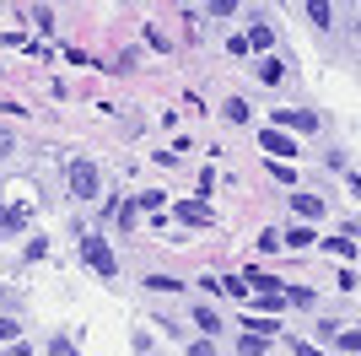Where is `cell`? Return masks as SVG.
I'll use <instances>...</instances> for the list:
<instances>
[{"label": "cell", "mask_w": 361, "mask_h": 356, "mask_svg": "<svg viewBox=\"0 0 361 356\" xmlns=\"http://www.w3.org/2000/svg\"><path fill=\"white\" fill-rule=\"evenodd\" d=\"M97 189H103L97 162H92V157H75V162H71V194H75V200H97Z\"/></svg>", "instance_id": "obj_1"}, {"label": "cell", "mask_w": 361, "mask_h": 356, "mask_svg": "<svg viewBox=\"0 0 361 356\" xmlns=\"http://www.w3.org/2000/svg\"><path fill=\"white\" fill-rule=\"evenodd\" d=\"M81 259H87L97 275H114V270H119V259H114V249H108L103 237H81Z\"/></svg>", "instance_id": "obj_2"}, {"label": "cell", "mask_w": 361, "mask_h": 356, "mask_svg": "<svg viewBox=\"0 0 361 356\" xmlns=\"http://www.w3.org/2000/svg\"><path fill=\"white\" fill-rule=\"evenodd\" d=\"M259 146L270 151V162H275V157H297V146H291V135H281L275 124H270L264 135H259Z\"/></svg>", "instance_id": "obj_3"}, {"label": "cell", "mask_w": 361, "mask_h": 356, "mask_svg": "<svg viewBox=\"0 0 361 356\" xmlns=\"http://www.w3.org/2000/svg\"><path fill=\"white\" fill-rule=\"evenodd\" d=\"M275 124H286V130H318V114H302V108H281Z\"/></svg>", "instance_id": "obj_4"}, {"label": "cell", "mask_w": 361, "mask_h": 356, "mask_svg": "<svg viewBox=\"0 0 361 356\" xmlns=\"http://www.w3.org/2000/svg\"><path fill=\"white\" fill-rule=\"evenodd\" d=\"M178 222H189V227H211L216 216H211L205 206H200V200H183V206H178Z\"/></svg>", "instance_id": "obj_5"}, {"label": "cell", "mask_w": 361, "mask_h": 356, "mask_svg": "<svg viewBox=\"0 0 361 356\" xmlns=\"http://www.w3.org/2000/svg\"><path fill=\"white\" fill-rule=\"evenodd\" d=\"M291 210H297L302 222H313V216H324V200L318 194H291Z\"/></svg>", "instance_id": "obj_6"}, {"label": "cell", "mask_w": 361, "mask_h": 356, "mask_svg": "<svg viewBox=\"0 0 361 356\" xmlns=\"http://www.w3.org/2000/svg\"><path fill=\"white\" fill-rule=\"evenodd\" d=\"M0 227H27V206H0Z\"/></svg>", "instance_id": "obj_7"}, {"label": "cell", "mask_w": 361, "mask_h": 356, "mask_svg": "<svg viewBox=\"0 0 361 356\" xmlns=\"http://www.w3.org/2000/svg\"><path fill=\"white\" fill-rule=\"evenodd\" d=\"M275 44V32L264 28V22H254V28H248V49H270Z\"/></svg>", "instance_id": "obj_8"}, {"label": "cell", "mask_w": 361, "mask_h": 356, "mask_svg": "<svg viewBox=\"0 0 361 356\" xmlns=\"http://www.w3.org/2000/svg\"><path fill=\"white\" fill-rule=\"evenodd\" d=\"M281 76H286V65H281V59H264V65H259V81H270V87L281 81Z\"/></svg>", "instance_id": "obj_9"}, {"label": "cell", "mask_w": 361, "mask_h": 356, "mask_svg": "<svg viewBox=\"0 0 361 356\" xmlns=\"http://www.w3.org/2000/svg\"><path fill=\"white\" fill-rule=\"evenodd\" d=\"M324 249H329V254H340V259H356V243H350V237H329Z\"/></svg>", "instance_id": "obj_10"}, {"label": "cell", "mask_w": 361, "mask_h": 356, "mask_svg": "<svg viewBox=\"0 0 361 356\" xmlns=\"http://www.w3.org/2000/svg\"><path fill=\"white\" fill-rule=\"evenodd\" d=\"M243 329H254L259 340H275V329H281V324H270V319H248V324H243Z\"/></svg>", "instance_id": "obj_11"}, {"label": "cell", "mask_w": 361, "mask_h": 356, "mask_svg": "<svg viewBox=\"0 0 361 356\" xmlns=\"http://www.w3.org/2000/svg\"><path fill=\"white\" fill-rule=\"evenodd\" d=\"M226 119H232V124H243V119H248V103H243V97H226V108H221Z\"/></svg>", "instance_id": "obj_12"}, {"label": "cell", "mask_w": 361, "mask_h": 356, "mask_svg": "<svg viewBox=\"0 0 361 356\" xmlns=\"http://www.w3.org/2000/svg\"><path fill=\"white\" fill-rule=\"evenodd\" d=\"M195 324H200V329H205V335H216V329H221V319H216V313H211V308H195Z\"/></svg>", "instance_id": "obj_13"}, {"label": "cell", "mask_w": 361, "mask_h": 356, "mask_svg": "<svg viewBox=\"0 0 361 356\" xmlns=\"http://www.w3.org/2000/svg\"><path fill=\"white\" fill-rule=\"evenodd\" d=\"M238 356H264V340H259V335H243V340H238Z\"/></svg>", "instance_id": "obj_14"}, {"label": "cell", "mask_w": 361, "mask_h": 356, "mask_svg": "<svg viewBox=\"0 0 361 356\" xmlns=\"http://www.w3.org/2000/svg\"><path fill=\"white\" fill-rule=\"evenodd\" d=\"M334 345H340V351H361V335H356V329H340V335H334Z\"/></svg>", "instance_id": "obj_15"}, {"label": "cell", "mask_w": 361, "mask_h": 356, "mask_svg": "<svg viewBox=\"0 0 361 356\" xmlns=\"http://www.w3.org/2000/svg\"><path fill=\"white\" fill-rule=\"evenodd\" d=\"M286 243H291V249H307V243H313V232H307V227H291Z\"/></svg>", "instance_id": "obj_16"}, {"label": "cell", "mask_w": 361, "mask_h": 356, "mask_svg": "<svg viewBox=\"0 0 361 356\" xmlns=\"http://www.w3.org/2000/svg\"><path fill=\"white\" fill-rule=\"evenodd\" d=\"M146 286H151V292H178V281H173V275H146Z\"/></svg>", "instance_id": "obj_17"}, {"label": "cell", "mask_w": 361, "mask_h": 356, "mask_svg": "<svg viewBox=\"0 0 361 356\" xmlns=\"http://www.w3.org/2000/svg\"><path fill=\"white\" fill-rule=\"evenodd\" d=\"M189 356H216V345L211 340H195V345H189Z\"/></svg>", "instance_id": "obj_18"}, {"label": "cell", "mask_w": 361, "mask_h": 356, "mask_svg": "<svg viewBox=\"0 0 361 356\" xmlns=\"http://www.w3.org/2000/svg\"><path fill=\"white\" fill-rule=\"evenodd\" d=\"M49 356H75V345L71 340H54V345H49Z\"/></svg>", "instance_id": "obj_19"}, {"label": "cell", "mask_w": 361, "mask_h": 356, "mask_svg": "<svg viewBox=\"0 0 361 356\" xmlns=\"http://www.w3.org/2000/svg\"><path fill=\"white\" fill-rule=\"evenodd\" d=\"M291 351H297V356H324V351H318V345H307V340H297V345H291Z\"/></svg>", "instance_id": "obj_20"}, {"label": "cell", "mask_w": 361, "mask_h": 356, "mask_svg": "<svg viewBox=\"0 0 361 356\" xmlns=\"http://www.w3.org/2000/svg\"><path fill=\"white\" fill-rule=\"evenodd\" d=\"M0 340H16V324H11V319H0Z\"/></svg>", "instance_id": "obj_21"}, {"label": "cell", "mask_w": 361, "mask_h": 356, "mask_svg": "<svg viewBox=\"0 0 361 356\" xmlns=\"http://www.w3.org/2000/svg\"><path fill=\"white\" fill-rule=\"evenodd\" d=\"M11 146H16V135H11V130H0V151H11Z\"/></svg>", "instance_id": "obj_22"}, {"label": "cell", "mask_w": 361, "mask_h": 356, "mask_svg": "<svg viewBox=\"0 0 361 356\" xmlns=\"http://www.w3.org/2000/svg\"><path fill=\"white\" fill-rule=\"evenodd\" d=\"M6 356H32V351H27V345H22V340H16V345H11V351H6Z\"/></svg>", "instance_id": "obj_23"}, {"label": "cell", "mask_w": 361, "mask_h": 356, "mask_svg": "<svg viewBox=\"0 0 361 356\" xmlns=\"http://www.w3.org/2000/svg\"><path fill=\"white\" fill-rule=\"evenodd\" d=\"M356 32H361V22H356Z\"/></svg>", "instance_id": "obj_24"}]
</instances>
